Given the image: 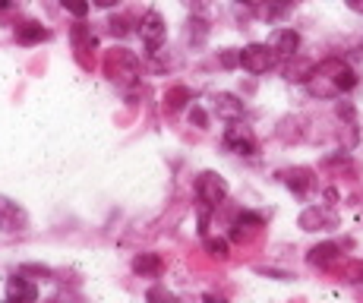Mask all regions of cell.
Instances as JSON below:
<instances>
[{"label":"cell","mask_w":363,"mask_h":303,"mask_svg":"<svg viewBox=\"0 0 363 303\" xmlns=\"http://www.w3.org/2000/svg\"><path fill=\"white\" fill-rule=\"evenodd\" d=\"M269 48L278 54V57H294L300 48V35L294 29H275L269 38Z\"/></svg>","instance_id":"52a82bcc"},{"label":"cell","mask_w":363,"mask_h":303,"mask_svg":"<svg viewBox=\"0 0 363 303\" xmlns=\"http://www.w3.org/2000/svg\"><path fill=\"white\" fill-rule=\"evenodd\" d=\"M323 224H335V218L325 215V212H319V209H306V212L300 215V228H303V231H319Z\"/></svg>","instance_id":"9a60e30c"},{"label":"cell","mask_w":363,"mask_h":303,"mask_svg":"<svg viewBox=\"0 0 363 303\" xmlns=\"http://www.w3.org/2000/svg\"><path fill=\"white\" fill-rule=\"evenodd\" d=\"M29 228V215L23 206H16L13 199L0 196V231L4 234H19V231Z\"/></svg>","instance_id":"5b68a950"},{"label":"cell","mask_w":363,"mask_h":303,"mask_svg":"<svg viewBox=\"0 0 363 303\" xmlns=\"http://www.w3.org/2000/svg\"><path fill=\"white\" fill-rule=\"evenodd\" d=\"M212 101H215L218 117H225V121H240L243 117V101L237 95H231V92H218Z\"/></svg>","instance_id":"ba28073f"},{"label":"cell","mask_w":363,"mask_h":303,"mask_svg":"<svg viewBox=\"0 0 363 303\" xmlns=\"http://www.w3.org/2000/svg\"><path fill=\"white\" fill-rule=\"evenodd\" d=\"M196 196H199L202 206H208V209L221 206V202L228 199V183H225V177H218V174H212V171L199 174V177H196Z\"/></svg>","instance_id":"3957f363"},{"label":"cell","mask_w":363,"mask_h":303,"mask_svg":"<svg viewBox=\"0 0 363 303\" xmlns=\"http://www.w3.org/2000/svg\"><path fill=\"white\" fill-rule=\"evenodd\" d=\"M347 6H351V10H357V13H363V0H347Z\"/></svg>","instance_id":"cb8c5ba5"},{"label":"cell","mask_w":363,"mask_h":303,"mask_svg":"<svg viewBox=\"0 0 363 303\" xmlns=\"http://www.w3.org/2000/svg\"><path fill=\"white\" fill-rule=\"evenodd\" d=\"M237 4H247V6H262L265 0H237Z\"/></svg>","instance_id":"d4e9b609"},{"label":"cell","mask_w":363,"mask_h":303,"mask_svg":"<svg viewBox=\"0 0 363 303\" xmlns=\"http://www.w3.org/2000/svg\"><path fill=\"white\" fill-rule=\"evenodd\" d=\"M208 35V26L202 23V19H190V29H186V38L193 41V45H202Z\"/></svg>","instance_id":"e0dca14e"},{"label":"cell","mask_w":363,"mask_h":303,"mask_svg":"<svg viewBox=\"0 0 363 303\" xmlns=\"http://www.w3.org/2000/svg\"><path fill=\"white\" fill-rule=\"evenodd\" d=\"M272 60H275V51H272L269 45H247L240 51V67L247 70V73H253V76L269 73Z\"/></svg>","instance_id":"277c9868"},{"label":"cell","mask_w":363,"mask_h":303,"mask_svg":"<svg viewBox=\"0 0 363 303\" xmlns=\"http://www.w3.org/2000/svg\"><path fill=\"white\" fill-rule=\"evenodd\" d=\"M225 149L234 152V155H253L256 152V136L250 126L243 123H234L225 130Z\"/></svg>","instance_id":"8992f818"},{"label":"cell","mask_w":363,"mask_h":303,"mask_svg":"<svg viewBox=\"0 0 363 303\" xmlns=\"http://www.w3.org/2000/svg\"><path fill=\"white\" fill-rule=\"evenodd\" d=\"M60 6L73 13L76 19H82V16H86V13H89V6H92V4H89V0H60Z\"/></svg>","instance_id":"ac0fdd59"},{"label":"cell","mask_w":363,"mask_h":303,"mask_svg":"<svg viewBox=\"0 0 363 303\" xmlns=\"http://www.w3.org/2000/svg\"><path fill=\"white\" fill-rule=\"evenodd\" d=\"M133 272L143 275V278H158L162 275V259L155 253H143V256L133 259Z\"/></svg>","instance_id":"30bf717a"},{"label":"cell","mask_w":363,"mask_h":303,"mask_svg":"<svg viewBox=\"0 0 363 303\" xmlns=\"http://www.w3.org/2000/svg\"><path fill=\"white\" fill-rule=\"evenodd\" d=\"M206 250L218 259H228V241H221V237H206Z\"/></svg>","instance_id":"d6986e66"},{"label":"cell","mask_w":363,"mask_h":303,"mask_svg":"<svg viewBox=\"0 0 363 303\" xmlns=\"http://www.w3.org/2000/svg\"><path fill=\"white\" fill-rule=\"evenodd\" d=\"M6 297H10V300H35V297H38V291H35V285H29L26 278L13 275L10 285H6Z\"/></svg>","instance_id":"7c38bea8"},{"label":"cell","mask_w":363,"mask_h":303,"mask_svg":"<svg viewBox=\"0 0 363 303\" xmlns=\"http://www.w3.org/2000/svg\"><path fill=\"white\" fill-rule=\"evenodd\" d=\"M164 35H167L164 16L158 10H145L143 13V23H139V38H143V45H145V54L162 51Z\"/></svg>","instance_id":"7a4b0ae2"},{"label":"cell","mask_w":363,"mask_h":303,"mask_svg":"<svg viewBox=\"0 0 363 303\" xmlns=\"http://www.w3.org/2000/svg\"><path fill=\"white\" fill-rule=\"evenodd\" d=\"M354 86H357V73L338 57L323 60L306 76V89L316 98H338V95H345V92H351Z\"/></svg>","instance_id":"6da1fadb"},{"label":"cell","mask_w":363,"mask_h":303,"mask_svg":"<svg viewBox=\"0 0 363 303\" xmlns=\"http://www.w3.org/2000/svg\"><path fill=\"white\" fill-rule=\"evenodd\" d=\"M237 63H240V54H234V51H225V54H221V67L231 70V67H237Z\"/></svg>","instance_id":"7402d4cb"},{"label":"cell","mask_w":363,"mask_h":303,"mask_svg":"<svg viewBox=\"0 0 363 303\" xmlns=\"http://www.w3.org/2000/svg\"><path fill=\"white\" fill-rule=\"evenodd\" d=\"M108 26H111V32H114V35H127V32H130V29H127V26H130V23H127V19H123V16H121V19H117V16H114V19H111V23H108Z\"/></svg>","instance_id":"44dd1931"},{"label":"cell","mask_w":363,"mask_h":303,"mask_svg":"<svg viewBox=\"0 0 363 303\" xmlns=\"http://www.w3.org/2000/svg\"><path fill=\"white\" fill-rule=\"evenodd\" d=\"M190 121L196 123V126H202V130H206V126H208V117H206V111H202L199 104H193V111H190Z\"/></svg>","instance_id":"ffe728a7"},{"label":"cell","mask_w":363,"mask_h":303,"mask_svg":"<svg viewBox=\"0 0 363 303\" xmlns=\"http://www.w3.org/2000/svg\"><path fill=\"white\" fill-rule=\"evenodd\" d=\"M284 183H288V189L294 196H306L313 189V171H306V167H294V171L284 174Z\"/></svg>","instance_id":"9c48e42d"},{"label":"cell","mask_w":363,"mask_h":303,"mask_svg":"<svg viewBox=\"0 0 363 303\" xmlns=\"http://www.w3.org/2000/svg\"><path fill=\"white\" fill-rule=\"evenodd\" d=\"M190 89L186 86H174V89H167V95H164V111L167 114H177L180 108H184L186 101H190Z\"/></svg>","instance_id":"5bb4252c"},{"label":"cell","mask_w":363,"mask_h":303,"mask_svg":"<svg viewBox=\"0 0 363 303\" xmlns=\"http://www.w3.org/2000/svg\"><path fill=\"white\" fill-rule=\"evenodd\" d=\"M310 265H319V269H329V265L338 259V246L335 243H319V246H313L310 250Z\"/></svg>","instance_id":"8fae6325"},{"label":"cell","mask_w":363,"mask_h":303,"mask_svg":"<svg viewBox=\"0 0 363 303\" xmlns=\"http://www.w3.org/2000/svg\"><path fill=\"white\" fill-rule=\"evenodd\" d=\"M73 45H76V51H92L95 35L89 29H82V26H73Z\"/></svg>","instance_id":"2e32d148"},{"label":"cell","mask_w":363,"mask_h":303,"mask_svg":"<svg viewBox=\"0 0 363 303\" xmlns=\"http://www.w3.org/2000/svg\"><path fill=\"white\" fill-rule=\"evenodd\" d=\"M95 6H101V10H108V6H114V4H121V0H92Z\"/></svg>","instance_id":"603a6c76"},{"label":"cell","mask_w":363,"mask_h":303,"mask_svg":"<svg viewBox=\"0 0 363 303\" xmlns=\"http://www.w3.org/2000/svg\"><path fill=\"white\" fill-rule=\"evenodd\" d=\"M48 38V29H41L38 23H23L16 26V41L19 45H38V41Z\"/></svg>","instance_id":"4fadbf2b"}]
</instances>
